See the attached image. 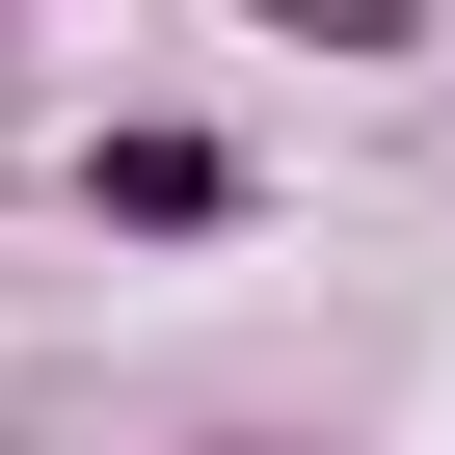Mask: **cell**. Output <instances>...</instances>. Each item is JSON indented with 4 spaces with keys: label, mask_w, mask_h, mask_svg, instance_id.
<instances>
[{
    "label": "cell",
    "mask_w": 455,
    "mask_h": 455,
    "mask_svg": "<svg viewBox=\"0 0 455 455\" xmlns=\"http://www.w3.org/2000/svg\"><path fill=\"white\" fill-rule=\"evenodd\" d=\"M81 214H108V242H214V214H242V161H214V134H108Z\"/></svg>",
    "instance_id": "1"
},
{
    "label": "cell",
    "mask_w": 455,
    "mask_h": 455,
    "mask_svg": "<svg viewBox=\"0 0 455 455\" xmlns=\"http://www.w3.org/2000/svg\"><path fill=\"white\" fill-rule=\"evenodd\" d=\"M268 28H295V54H402L428 0H268Z\"/></svg>",
    "instance_id": "2"
},
{
    "label": "cell",
    "mask_w": 455,
    "mask_h": 455,
    "mask_svg": "<svg viewBox=\"0 0 455 455\" xmlns=\"http://www.w3.org/2000/svg\"><path fill=\"white\" fill-rule=\"evenodd\" d=\"M242 455H268V428H242Z\"/></svg>",
    "instance_id": "3"
}]
</instances>
